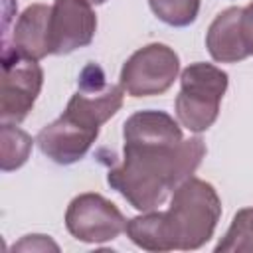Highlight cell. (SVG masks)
Returning <instances> with one entry per match:
<instances>
[{"label": "cell", "mask_w": 253, "mask_h": 253, "mask_svg": "<svg viewBox=\"0 0 253 253\" xmlns=\"http://www.w3.org/2000/svg\"><path fill=\"white\" fill-rule=\"evenodd\" d=\"M206 156V142L192 138H125L123 162L109 170L107 182L134 210L150 211L188 180Z\"/></svg>", "instance_id": "obj_1"}, {"label": "cell", "mask_w": 253, "mask_h": 253, "mask_svg": "<svg viewBox=\"0 0 253 253\" xmlns=\"http://www.w3.org/2000/svg\"><path fill=\"white\" fill-rule=\"evenodd\" d=\"M123 99L121 85L105 83L101 67L87 65L79 79V91L71 95L65 111L38 132L40 150L61 166L81 160L97 140L101 125L121 111Z\"/></svg>", "instance_id": "obj_2"}, {"label": "cell", "mask_w": 253, "mask_h": 253, "mask_svg": "<svg viewBox=\"0 0 253 253\" xmlns=\"http://www.w3.org/2000/svg\"><path fill=\"white\" fill-rule=\"evenodd\" d=\"M221 217V200L215 188L190 176L184 180L170 198V206L164 211V227L170 249L194 251L204 247L217 227Z\"/></svg>", "instance_id": "obj_3"}, {"label": "cell", "mask_w": 253, "mask_h": 253, "mask_svg": "<svg viewBox=\"0 0 253 253\" xmlns=\"http://www.w3.org/2000/svg\"><path fill=\"white\" fill-rule=\"evenodd\" d=\"M229 75L213 63H190L180 73L176 97L178 123L190 132L208 130L219 115V103L227 91Z\"/></svg>", "instance_id": "obj_4"}, {"label": "cell", "mask_w": 253, "mask_h": 253, "mask_svg": "<svg viewBox=\"0 0 253 253\" xmlns=\"http://www.w3.org/2000/svg\"><path fill=\"white\" fill-rule=\"evenodd\" d=\"M180 71L178 53L166 43H148L136 49L121 69V87L130 97L166 93Z\"/></svg>", "instance_id": "obj_5"}, {"label": "cell", "mask_w": 253, "mask_h": 253, "mask_svg": "<svg viewBox=\"0 0 253 253\" xmlns=\"http://www.w3.org/2000/svg\"><path fill=\"white\" fill-rule=\"evenodd\" d=\"M2 93H0V121L20 125L32 111L42 85L43 69L38 59L26 57L10 47L2 53Z\"/></svg>", "instance_id": "obj_6"}, {"label": "cell", "mask_w": 253, "mask_h": 253, "mask_svg": "<svg viewBox=\"0 0 253 253\" xmlns=\"http://www.w3.org/2000/svg\"><path fill=\"white\" fill-rule=\"evenodd\" d=\"M65 227L77 241L105 243L117 239L126 229V219L111 200L97 192H85L69 202Z\"/></svg>", "instance_id": "obj_7"}, {"label": "cell", "mask_w": 253, "mask_h": 253, "mask_svg": "<svg viewBox=\"0 0 253 253\" xmlns=\"http://www.w3.org/2000/svg\"><path fill=\"white\" fill-rule=\"evenodd\" d=\"M89 0H53L49 16L51 55H65L93 42L97 14Z\"/></svg>", "instance_id": "obj_8"}, {"label": "cell", "mask_w": 253, "mask_h": 253, "mask_svg": "<svg viewBox=\"0 0 253 253\" xmlns=\"http://www.w3.org/2000/svg\"><path fill=\"white\" fill-rule=\"evenodd\" d=\"M49 16L51 6L47 4H32L28 6L16 20L14 32H12V43H6L4 47H10L26 57L32 59H43L45 55H51L49 45Z\"/></svg>", "instance_id": "obj_9"}, {"label": "cell", "mask_w": 253, "mask_h": 253, "mask_svg": "<svg viewBox=\"0 0 253 253\" xmlns=\"http://www.w3.org/2000/svg\"><path fill=\"white\" fill-rule=\"evenodd\" d=\"M241 10L239 6L219 12L206 32V47L213 61L237 63L249 57V51L241 34Z\"/></svg>", "instance_id": "obj_10"}, {"label": "cell", "mask_w": 253, "mask_h": 253, "mask_svg": "<svg viewBox=\"0 0 253 253\" xmlns=\"http://www.w3.org/2000/svg\"><path fill=\"white\" fill-rule=\"evenodd\" d=\"M126 235L128 239L146 251H172L164 227V211H144L126 221Z\"/></svg>", "instance_id": "obj_11"}, {"label": "cell", "mask_w": 253, "mask_h": 253, "mask_svg": "<svg viewBox=\"0 0 253 253\" xmlns=\"http://www.w3.org/2000/svg\"><path fill=\"white\" fill-rule=\"evenodd\" d=\"M32 146H34V140L26 130L18 128L16 125L2 123L0 126V150H2L0 166L4 172L22 168L30 158Z\"/></svg>", "instance_id": "obj_12"}, {"label": "cell", "mask_w": 253, "mask_h": 253, "mask_svg": "<svg viewBox=\"0 0 253 253\" xmlns=\"http://www.w3.org/2000/svg\"><path fill=\"white\" fill-rule=\"evenodd\" d=\"M253 253V208H243L239 210L233 219L229 229L225 231L223 239L215 245V253Z\"/></svg>", "instance_id": "obj_13"}, {"label": "cell", "mask_w": 253, "mask_h": 253, "mask_svg": "<svg viewBox=\"0 0 253 253\" xmlns=\"http://www.w3.org/2000/svg\"><path fill=\"white\" fill-rule=\"evenodd\" d=\"M148 6L160 22L172 28H186L200 14V0H148Z\"/></svg>", "instance_id": "obj_14"}, {"label": "cell", "mask_w": 253, "mask_h": 253, "mask_svg": "<svg viewBox=\"0 0 253 253\" xmlns=\"http://www.w3.org/2000/svg\"><path fill=\"white\" fill-rule=\"evenodd\" d=\"M241 34L249 55H253V2L241 10Z\"/></svg>", "instance_id": "obj_15"}, {"label": "cell", "mask_w": 253, "mask_h": 253, "mask_svg": "<svg viewBox=\"0 0 253 253\" xmlns=\"http://www.w3.org/2000/svg\"><path fill=\"white\" fill-rule=\"evenodd\" d=\"M16 249H40V251H43V249H53V251H57L59 247H57L47 235H26L20 243L14 245V251H16Z\"/></svg>", "instance_id": "obj_16"}, {"label": "cell", "mask_w": 253, "mask_h": 253, "mask_svg": "<svg viewBox=\"0 0 253 253\" xmlns=\"http://www.w3.org/2000/svg\"><path fill=\"white\" fill-rule=\"evenodd\" d=\"M89 2H91V4H95V6H97V4H105V2H107V0H89Z\"/></svg>", "instance_id": "obj_17"}]
</instances>
